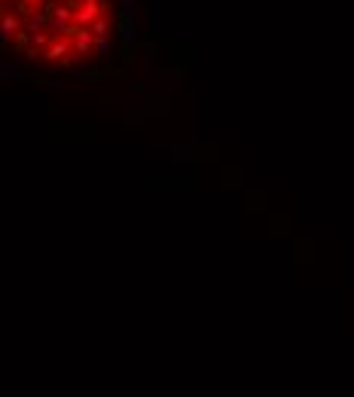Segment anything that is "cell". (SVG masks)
<instances>
[{
    "mask_svg": "<svg viewBox=\"0 0 354 397\" xmlns=\"http://www.w3.org/2000/svg\"><path fill=\"white\" fill-rule=\"evenodd\" d=\"M113 0H0V40L28 62L71 71L110 50Z\"/></svg>",
    "mask_w": 354,
    "mask_h": 397,
    "instance_id": "obj_1",
    "label": "cell"
}]
</instances>
